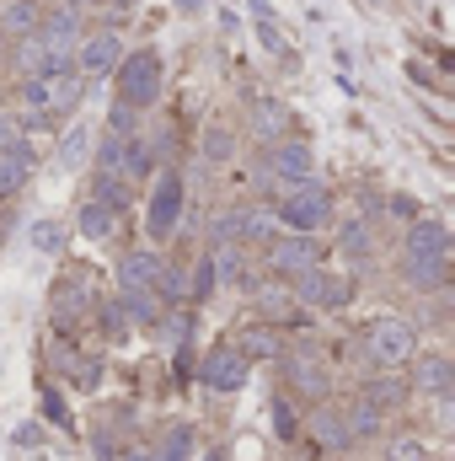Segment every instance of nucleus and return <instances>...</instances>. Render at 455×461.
<instances>
[{"instance_id":"f257e3e1","label":"nucleus","mask_w":455,"mask_h":461,"mask_svg":"<svg viewBox=\"0 0 455 461\" xmlns=\"http://www.w3.org/2000/svg\"><path fill=\"white\" fill-rule=\"evenodd\" d=\"M156 92H161V59H156V49L129 54L118 65V97H123V108H145V103H156Z\"/></svg>"},{"instance_id":"f03ea898","label":"nucleus","mask_w":455,"mask_h":461,"mask_svg":"<svg viewBox=\"0 0 455 461\" xmlns=\"http://www.w3.org/2000/svg\"><path fill=\"white\" fill-rule=\"evenodd\" d=\"M327 215H333V199H327V188H317V183L290 188V194H284V204H279V221L295 230V236H311Z\"/></svg>"},{"instance_id":"7ed1b4c3","label":"nucleus","mask_w":455,"mask_h":461,"mask_svg":"<svg viewBox=\"0 0 455 461\" xmlns=\"http://www.w3.org/2000/svg\"><path fill=\"white\" fill-rule=\"evenodd\" d=\"M22 97H27V113L32 118H49V113H70L76 103H81V81L65 70V76H38V81H27L22 86Z\"/></svg>"},{"instance_id":"20e7f679","label":"nucleus","mask_w":455,"mask_h":461,"mask_svg":"<svg viewBox=\"0 0 455 461\" xmlns=\"http://www.w3.org/2000/svg\"><path fill=\"white\" fill-rule=\"evenodd\" d=\"M177 221H183V177L166 172V177L156 183V194H150V215H145V226H150V236L161 241V236L177 230Z\"/></svg>"},{"instance_id":"39448f33","label":"nucleus","mask_w":455,"mask_h":461,"mask_svg":"<svg viewBox=\"0 0 455 461\" xmlns=\"http://www.w3.org/2000/svg\"><path fill=\"white\" fill-rule=\"evenodd\" d=\"M76 11H54L49 22H43V32H38V43H43V54H49V70L54 76H65L70 70V49H76Z\"/></svg>"},{"instance_id":"423d86ee","label":"nucleus","mask_w":455,"mask_h":461,"mask_svg":"<svg viewBox=\"0 0 455 461\" xmlns=\"http://www.w3.org/2000/svg\"><path fill=\"white\" fill-rule=\"evenodd\" d=\"M413 322H402V317H380L375 328H370V354L380 359V365H402L407 354H413Z\"/></svg>"},{"instance_id":"0eeeda50","label":"nucleus","mask_w":455,"mask_h":461,"mask_svg":"<svg viewBox=\"0 0 455 461\" xmlns=\"http://www.w3.org/2000/svg\"><path fill=\"white\" fill-rule=\"evenodd\" d=\"M268 167H273V177H279V183H290V188L311 183V172H317V161H311V150H306V145H273Z\"/></svg>"},{"instance_id":"6e6552de","label":"nucleus","mask_w":455,"mask_h":461,"mask_svg":"<svg viewBox=\"0 0 455 461\" xmlns=\"http://www.w3.org/2000/svg\"><path fill=\"white\" fill-rule=\"evenodd\" d=\"M246 381V354H236V348H215L210 359H204V386H215V392H236Z\"/></svg>"},{"instance_id":"1a4fd4ad","label":"nucleus","mask_w":455,"mask_h":461,"mask_svg":"<svg viewBox=\"0 0 455 461\" xmlns=\"http://www.w3.org/2000/svg\"><path fill=\"white\" fill-rule=\"evenodd\" d=\"M317 241L311 236H284V241H273V268L279 274H311L317 268Z\"/></svg>"},{"instance_id":"9d476101","label":"nucleus","mask_w":455,"mask_h":461,"mask_svg":"<svg viewBox=\"0 0 455 461\" xmlns=\"http://www.w3.org/2000/svg\"><path fill=\"white\" fill-rule=\"evenodd\" d=\"M445 252H451V230L440 226V221H418V226L407 230V258L445 263Z\"/></svg>"},{"instance_id":"9b49d317","label":"nucleus","mask_w":455,"mask_h":461,"mask_svg":"<svg viewBox=\"0 0 455 461\" xmlns=\"http://www.w3.org/2000/svg\"><path fill=\"white\" fill-rule=\"evenodd\" d=\"M300 301H311V306H343L348 301V285H343L338 274H322V268H311V274H300Z\"/></svg>"},{"instance_id":"f8f14e48","label":"nucleus","mask_w":455,"mask_h":461,"mask_svg":"<svg viewBox=\"0 0 455 461\" xmlns=\"http://www.w3.org/2000/svg\"><path fill=\"white\" fill-rule=\"evenodd\" d=\"M118 59H123L118 32H97V38H86V49H81V70H86V76H108Z\"/></svg>"},{"instance_id":"ddd939ff","label":"nucleus","mask_w":455,"mask_h":461,"mask_svg":"<svg viewBox=\"0 0 455 461\" xmlns=\"http://www.w3.org/2000/svg\"><path fill=\"white\" fill-rule=\"evenodd\" d=\"M118 279H123V290H150L161 279V258L156 252H129L123 268H118Z\"/></svg>"},{"instance_id":"4468645a","label":"nucleus","mask_w":455,"mask_h":461,"mask_svg":"<svg viewBox=\"0 0 455 461\" xmlns=\"http://www.w3.org/2000/svg\"><path fill=\"white\" fill-rule=\"evenodd\" d=\"M27 172H32V150H27V145L0 150V194H16V188L27 183Z\"/></svg>"},{"instance_id":"2eb2a0df","label":"nucleus","mask_w":455,"mask_h":461,"mask_svg":"<svg viewBox=\"0 0 455 461\" xmlns=\"http://www.w3.org/2000/svg\"><path fill=\"white\" fill-rule=\"evenodd\" d=\"M284 370H290V375L300 381V392H311V397H322V392H327V370H322V365H317L311 354H295V359H290Z\"/></svg>"},{"instance_id":"dca6fc26","label":"nucleus","mask_w":455,"mask_h":461,"mask_svg":"<svg viewBox=\"0 0 455 461\" xmlns=\"http://www.w3.org/2000/svg\"><path fill=\"white\" fill-rule=\"evenodd\" d=\"M113 226H118V210H108V204H97V199H92V204L81 210V230H86L92 241H103Z\"/></svg>"},{"instance_id":"f3484780","label":"nucleus","mask_w":455,"mask_h":461,"mask_svg":"<svg viewBox=\"0 0 455 461\" xmlns=\"http://www.w3.org/2000/svg\"><path fill=\"white\" fill-rule=\"evenodd\" d=\"M252 123H257V134H263V140H279V134H284V108L263 97V103L252 108Z\"/></svg>"},{"instance_id":"a211bd4d","label":"nucleus","mask_w":455,"mask_h":461,"mask_svg":"<svg viewBox=\"0 0 455 461\" xmlns=\"http://www.w3.org/2000/svg\"><path fill=\"white\" fill-rule=\"evenodd\" d=\"M81 306H86V285H59V295H54V317L70 322V317H81Z\"/></svg>"},{"instance_id":"6ab92c4d","label":"nucleus","mask_w":455,"mask_h":461,"mask_svg":"<svg viewBox=\"0 0 455 461\" xmlns=\"http://www.w3.org/2000/svg\"><path fill=\"white\" fill-rule=\"evenodd\" d=\"M86 145H92V129L76 123V129L65 134V145H59V161H65V167H81V161H86Z\"/></svg>"},{"instance_id":"aec40b11","label":"nucleus","mask_w":455,"mask_h":461,"mask_svg":"<svg viewBox=\"0 0 455 461\" xmlns=\"http://www.w3.org/2000/svg\"><path fill=\"white\" fill-rule=\"evenodd\" d=\"M445 279V263H424V258H407V285H418V290H434Z\"/></svg>"},{"instance_id":"412c9836","label":"nucleus","mask_w":455,"mask_h":461,"mask_svg":"<svg viewBox=\"0 0 455 461\" xmlns=\"http://www.w3.org/2000/svg\"><path fill=\"white\" fill-rule=\"evenodd\" d=\"M27 241H32L38 252H59V247H65V226H59V221H38V226L27 230Z\"/></svg>"},{"instance_id":"4be33fe9","label":"nucleus","mask_w":455,"mask_h":461,"mask_svg":"<svg viewBox=\"0 0 455 461\" xmlns=\"http://www.w3.org/2000/svg\"><path fill=\"white\" fill-rule=\"evenodd\" d=\"M317 435H322V446H333V451L348 446V429H343L338 413H317Z\"/></svg>"},{"instance_id":"5701e85b","label":"nucleus","mask_w":455,"mask_h":461,"mask_svg":"<svg viewBox=\"0 0 455 461\" xmlns=\"http://www.w3.org/2000/svg\"><path fill=\"white\" fill-rule=\"evenodd\" d=\"M375 424H380V413H375L370 402H359V408L348 413V424H343V429H348V440H353V435H375Z\"/></svg>"},{"instance_id":"b1692460","label":"nucleus","mask_w":455,"mask_h":461,"mask_svg":"<svg viewBox=\"0 0 455 461\" xmlns=\"http://www.w3.org/2000/svg\"><path fill=\"white\" fill-rule=\"evenodd\" d=\"M424 386L445 397V392H451V365H445V359H424Z\"/></svg>"},{"instance_id":"393cba45","label":"nucleus","mask_w":455,"mask_h":461,"mask_svg":"<svg viewBox=\"0 0 455 461\" xmlns=\"http://www.w3.org/2000/svg\"><path fill=\"white\" fill-rule=\"evenodd\" d=\"M38 22V5L32 0H11V11H5V27H16V32H27Z\"/></svg>"},{"instance_id":"a878e982","label":"nucleus","mask_w":455,"mask_h":461,"mask_svg":"<svg viewBox=\"0 0 455 461\" xmlns=\"http://www.w3.org/2000/svg\"><path fill=\"white\" fill-rule=\"evenodd\" d=\"M22 129H27V118H16V113H0V150H11V145H22Z\"/></svg>"},{"instance_id":"bb28decb","label":"nucleus","mask_w":455,"mask_h":461,"mask_svg":"<svg viewBox=\"0 0 455 461\" xmlns=\"http://www.w3.org/2000/svg\"><path fill=\"white\" fill-rule=\"evenodd\" d=\"M204 156H210V161H226L230 156V134L226 129H210V134H204Z\"/></svg>"},{"instance_id":"cd10ccee","label":"nucleus","mask_w":455,"mask_h":461,"mask_svg":"<svg viewBox=\"0 0 455 461\" xmlns=\"http://www.w3.org/2000/svg\"><path fill=\"white\" fill-rule=\"evenodd\" d=\"M161 461H188V429H177V435L161 446Z\"/></svg>"},{"instance_id":"c85d7f7f","label":"nucleus","mask_w":455,"mask_h":461,"mask_svg":"<svg viewBox=\"0 0 455 461\" xmlns=\"http://www.w3.org/2000/svg\"><path fill=\"white\" fill-rule=\"evenodd\" d=\"M129 312H134L139 322H150V317H156V306H150V295H145V290H129Z\"/></svg>"},{"instance_id":"c756f323","label":"nucleus","mask_w":455,"mask_h":461,"mask_svg":"<svg viewBox=\"0 0 455 461\" xmlns=\"http://www.w3.org/2000/svg\"><path fill=\"white\" fill-rule=\"evenodd\" d=\"M210 285H215V263H199V274H193V295L204 301V295H210Z\"/></svg>"},{"instance_id":"7c9ffc66","label":"nucleus","mask_w":455,"mask_h":461,"mask_svg":"<svg viewBox=\"0 0 455 461\" xmlns=\"http://www.w3.org/2000/svg\"><path fill=\"white\" fill-rule=\"evenodd\" d=\"M273 424H279V435H295V408L290 402H273Z\"/></svg>"},{"instance_id":"2f4dec72","label":"nucleus","mask_w":455,"mask_h":461,"mask_svg":"<svg viewBox=\"0 0 455 461\" xmlns=\"http://www.w3.org/2000/svg\"><path fill=\"white\" fill-rule=\"evenodd\" d=\"M343 247H348V252H364V247H370L364 226H348V230H343Z\"/></svg>"},{"instance_id":"473e14b6","label":"nucleus","mask_w":455,"mask_h":461,"mask_svg":"<svg viewBox=\"0 0 455 461\" xmlns=\"http://www.w3.org/2000/svg\"><path fill=\"white\" fill-rule=\"evenodd\" d=\"M391 461H424V451H418L413 440H397V446H391Z\"/></svg>"},{"instance_id":"72a5a7b5","label":"nucleus","mask_w":455,"mask_h":461,"mask_svg":"<svg viewBox=\"0 0 455 461\" xmlns=\"http://www.w3.org/2000/svg\"><path fill=\"white\" fill-rule=\"evenodd\" d=\"M246 348H252V354H268L273 344H268V333H252V339H246Z\"/></svg>"},{"instance_id":"f704fd0d","label":"nucleus","mask_w":455,"mask_h":461,"mask_svg":"<svg viewBox=\"0 0 455 461\" xmlns=\"http://www.w3.org/2000/svg\"><path fill=\"white\" fill-rule=\"evenodd\" d=\"M123 461H150V456H145V451H129V456H123Z\"/></svg>"},{"instance_id":"c9c22d12","label":"nucleus","mask_w":455,"mask_h":461,"mask_svg":"<svg viewBox=\"0 0 455 461\" xmlns=\"http://www.w3.org/2000/svg\"><path fill=\"white\" fill-rule=\"evenodd\" d=\"M118 5H129V0H118Z\"/></svg>"}]
</instances>
